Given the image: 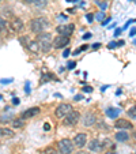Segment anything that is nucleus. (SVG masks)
I'll return each instance as SVG.
<instances>
[{"mask_svg":"<svg viewBox=\"0 0 136 154\" xmlns=\"http://www.w3.org/2000/svg\"><path fill=\"white\" fill-rule=\"evenodd\" d=\"M37 42L40 45V49L44 52H49L50 48L53 47V40L50 33H42V34H38L37 37Z\"/></svg>","mask_w":136,"mask_h":154,"instance_id":"1","label":"nucleus"},{"mask_svg":"<svg viewBox=\"0 0 136 154\" xmlns=\"http://www.w3.org/2000/svg\"><path fill=\"white\" fill-rule=\"evenodd\" d=\"M49 27V22L45 18H35L30 22V29L34 33H44V30Z\"/></svg>","mask_w":136,"mask_h":154,"instance_id":"2","label":"nucleus"},{"mask_svg":"<svg viewBox=\"0 0 136 154\" xmlns=\"http://www.w3.org/2000/svg\"><path fill=\"white\" fill-rule=\"evenodd\" d=\"M74 140H70V139H61L60 142L57 143V147H59V151L61 154H71L74 150Z\"/></svg>","mask_w":136,"mask_h":154,"instance_id":"3","label":"nucleus"},{"mask_svg":"<svg viewBox=\"0 0 136 154\" xmlns=\"http://www.w3.org/2000/svg\"><path fill=\"white\" fill-rule=\"evenodd\" d=\"M79 119H80V115H79L78 111H72L71 113H68L65 117H64V125H68V127H72V125L78 124Z\"/></svg>","mask_w":136,"mask_h":154,"instance_id":"4","label":"nucleus"},{"mask_svg":"<svg viewBox=\"0 0 136 154\" xmlns=\"http://www.w3.org/2000/svg\"><path fill=\"white\" fill-rule=\"evenodd\" d=\"M74 29H75L74 23H63V25H59V26L56 27L59 34L65 35V37H70V35L74 33Z\"/></svg>","mask_w":136,"mask_h":154,"instance_id":"5","label":"nucleus"},{"mask_svg":"<svg viewBox=\"0 0 136 154\" xmlns=\"http://www.w3.org/2000/svg\"><path fill=\"white\" fill-rule=\"evenodd\" d=\"M74 109L70 104H60L56 108V116L57 117H65L68 113H71Z\"/></svg>","mask_w":136,"mask_h":154,"instance_id":"6","label":"nucleus"},{"mask_svg":"<svg viewBox=\"0 0 136 154\" xmlns=\"http://www.w3.org/2000/svg\"><path fill=\"white\" fill-rule=\"evenodd\" d=\"M23 27H25V25H23V22H22L20 18H12L11 22H10V29H11L12 32H15V33L22 32Z\"/></svg>","mask_w":136,"mask_h":154,"instance_id":"7","label":"nucleus"},{"mask_svg":"<svg viewBox=\"0 0 136 154\" xmlns=\"http://www.w3.org/2000/svg\"><path fill=\"white\" fill-rule=\"evenodd\" d=\"M70 42V37H65V35H57L53 40V47L56 49H60V48H64L65 45H68Z\"/></svg>","mask_w":136,"mask_h":154,"instance_id":"8","label":"nucleus"},{"mask_svg":"<svg viewBox=\"0 0 136 154\" xmlns=\"http://www.w3.org/2000/svg\"><path fill=\"white\" fill-rule=\"evenodd\" d=\"M95 122H97V119L91 112H87V113L83 116V119H82V123H83L84 127H91V125L95 124Z\"/></svg>","mask_w":136,"mask_h":154,"instance_id":"9","label":"nucleus"},{"mask_svg":"<svg viewBox=\"0 0 136 154\" xmlns=\"http://www.w3.org/2000/svg\"><path fill=\"white\" fill-rule=\"evenodd\" d=\"M86 142H87L86 134H78V135H75V138H74V145H75L76 147H83V146L86 145Z\"/></svg>","mask_w":136,"mask_h":154,"instance_id":"10","label":"nucleus"},{"mask_svg":"<svg viewBox=\"0 0 136 154\" xmlns=\"http://www.w3.org/2000/svg\"><path fill=\"white\" fill-rule=\"evenodd\" d=\"M114 127H116L117 130H129V128H132V123L125 120V119H120L116 122Z\"/></svg>","mask_w":136,"mask_h":154,"instance_id":"11","label":"nucleus"},{"mask_svg":"<svg viewBox=\"0 0 136 154\" xmlns=\"http://www.w3.org/2000/svg\"><path fill=\"white\" fill-rule=\"evenodd\" d=\"M40 113V108L34 106V108H30V109H27V111H25L23 113H22V119H30V117L35 116V115Z\"/></svg>","mask_w":136,"mask_h":154,"instance_id":"12","label":"nucleus"},{"mask_svg":"<svg viewBox=\"0 0 136 154\" xmlns=\"http://www.w3.org/2000/svg\"><path fill=\"white\" fill-rule=\"evenodd\" d=\"M101 147H102V146H101V143H99L98 139H93L91 142L89 143V149L91 151H99V150H101Z\"/></svg>","mask_w":136,"mask_h":154,"instance_id":"13","label":"nucleus"},{"mask_svg":"<svg viewBox=\"0 0 136 154\" xmlns=\"http://www.w3.org/2000/svg\"><path fill=\"white\" fill-rule=\"evenodd\" d=\"M119 115H120V109H117V108H109V109H106V116L110 117V119H116Z\"/></svg>","mask_w":136,"mask_h":154,"instance_id":"14","label":"nucleus"},{"mask_svg":"<svg viewBox=\"0 0 136 154\" xmlns=\"http://www.w3.org/2000/svg\"><path fill=\"white\" fill-rule=\"evenodd\" d=\"M116 139L119 140V142H127V140L129 139V134L125 132V131H120V132L116 134Z\"/></svg>","mask_w":136,"mask_h":154,"instance_id":"15","label":"nucleus"},{"mask_svg":"<svg viewBox=\"0 0 136 154\" xmlns=\"http://www.w3.org/2000/svg\"><path fill=\"white\" fill-rule=\"evenodd\" d=\"M27 48H29L33 53H37L38 51H40V45H38L37 41H30L29 45H27Z\"/></svg>","mask_w":136,"mask_h":154,"instance_id":"16","label":"nucleus"},{"mask_svg":"<svg viewBox=\"0 0 136 154\" xmlns=\"http://www.w3.org/2000/svg\"><path fill=\"white\" fill-rule=\"evenodd\" d=\"M12 134L14 132L8 128H0V137H12Z\"/></svg>","mask_w":136,"mask_h":154,"instance_id":"17","label":"nucleus"},{"mask_svg":"<svg viewBox=\"0 0 136 154\" xmlns=\"http://www.w3.org/2000/svg\"><path fill=\"white\" fill-rule=\"evenodd\" d=\"M12 125L15 128H20V127H23V122H22V119H15V120H12Z\"/></svg>","mask_w":136,"mask_h":154,"instance_id":"18","label":"nucleus"},{"mask_svg":"<svg viewBox=\"0 0 136 154\" xmlns=\"http://www.w3.org/2000/svg\"><path fill=\"white\" fill-rule=\"evenodd\" d=\"M128 116L132 117V119H136V106H132L128 109Z\"/></svg>","mask_w":136,"mask_h":154,"instance_id":"19","label":"nucleus"},{"mask_svg":"<svg viewBox=\"0 0 136 154\" xmlns=\"http://www.w3.org/2000/svg\"><path fill=\"white\" fill-rule=\"evenodd\" d=\"M47 3H48V0H37L34 4L38 7V8H42V7L47 6Z\"/></svg>","mask_w":136,"mask_h":154,"instance_id":"20","label":"nucleus"},{"mask_svg":"<svg viewBox=\"0 0 136 154\" xmlns=\"http://www.w3.org/2000/svg\"><path fill=\"white\" fill-rule=\"evenodd\" d=\"M41 154H56V150L53 147H47Z\"/></svg>","mask_w":136,"mask_h":154,"instance_id":"21","label":"nucleus"},{"mask_svg":"<svg viewBox=\"0 0 136 154\" xmlns=\"http://www.w3.org/2000/svg\"><path fill=\"white\" fill-rule=\"evenodd\" d=\"M67 66H68V68H70V70H74V68L76 67V61H68V64H67Z\"/></svg>","mask_w":136,"mask_h":154,"instance_id":"22","label":"nucleus"},{"mask_svg":"<svg viewBox=\"0 0 136 154\" xmlns=\"http://www.w3.org/2000/svg\"><path fill=\"white\" fill-rule=\"evenodd\" d=\"M4 27H6V20H4L3 18H0V32L4 30Z\"/></svg>","mask_w":136,"mask_h":154,"instance_id":"23","label":"nucleus"},{"mask_svg":"<svg viewBox=\"0 0 136 154\" xmlns=\"http://www.w3.org/2000/svg\"><path fill=\"white\" fill-rule=\"evenodd\" d=\"M97 20H104V18H105V14L104 12H99V14H97Z\"/></svg>","mask_w":136,"mask_h":154,"instance_id":"24","label":"nucleus"},{"mask_svg":"<svg viewBox=\"0 0 136 154\" xmlns=\"http://www.w3.org/2000/svg\"><path fill=\"white\" fill-rule=\"evenodd\" d=\"M116 47H119V45H117V42H114V41L109 42V45H107V48H110V49H113V48H116Z\"/></svg>","mask_w":136,"mask_h":154,"instance_id":"25","label":"nucleus"},{"mask_svg":"<svg viewBox=\"0 0 136 154\" xmlns=\"http://www.w3.org/2000/svg\"><path fill=\"white\" fill-rule=\"evenodd\" d=\"M97 4H98V6L101 7L102 10H106V7H107V3H102V2H98Z\"/></svg>","mask_w":136,"mask_h":154,"instance_id":"26","label":"nucleus"},{"mask_svg":"<svg viewBox=\"0 0 136 154\" xmlns=\"http://www.w3.org/2000/svg\"><path fill=\"white\" fill-rule=\"evenodd\" d=\"M83 91H87V93H91V91H93V87H91V86H84V87H83Z\"/></svg>","mask_w":136,"mask_h":154,"instance_id":"27","label":"nucleus"},{"mask_svg":"<svg viewBox=\"0 0 136 154\" xmlns=\"http://www.w3.org/2000/svg\"><path fill=\"white\" fill-rule=\"evenodd\" d=\"M86 18H87V20H89V22H93V19H94V17L91 14H87Z\"/></svg>","mask_w":136,"mask_h":154,"instance_id":"28","label":"nucleus"},{"mask_svg":"<svg viewBox=\"0 0 136 154\" xmlns=\"http://www.w3.org/2000/svg\"><path fill=\"white\" fill-rule=\"evenodd\" d=\"M70 52H71V51L68 49V48H67V49H64V52H63V56H64V57H67V56L70 55Z\"/></svg>","mask_w":136,"mask_h":154,"instance_id":"29","label":"nucleus"},{"mask_svg":"<svg viewBox=\"0 0 136 154\" xmlns=\"http://www.w3.org/2000/svg\"><path fill=\"white\" fill-rule=\"evenodd\" d=\"M0 82H2V83H4V85H6V83H10V82H12V78H10V79H2Z\"/></svg>","mask_w":136,"mask_h":154,"instance_id":"30","label":"nucleus"},{"mask_svg":"<svg viewBox=\"0 0 136 154\" xmlns=\"http://www.w3.org/2000/svg\"><path fill=\"white\" fill-rule=\"evenodd\" d=\"M109 22H110V17H109V18H106V19H104V20H102V25H104V26H105V25H107V23H109Z\"/></svg>","mask_w":136,"mask_h":154,"instance_id":"31","label":"nucleus"},{"mask_svg":"<svg viewBox=\"0 0 136 154\" xmlns=\"http://www.w3.org/2000/svg\"><path fill=\"white\" fill-rule=\"evenodd\" d=\"M44 130H45V131H49L50 130V125L48 124V123H45V124H44Z\"/></svg>","mask_w":136,"mask_h":154,"instance_id":"32","label":"nucleus"},{"mask_svg":"<svg viewBox=\"0 0 136 154\" xmlns=\"http://www.w3.org/2000/svg\"><path fill=\"white\" fill-rule=\"evenodd\" d=\"M25 91H26L27 94L30 93V85H29V82H27V83H26V89H25Z\"/></svg>","mask_w":136,"mask_h":154,"instance_id":"33","label":"nucleus"},{"mask_svg":"<svg viewBox=\"0 0 136 154\" xmlns=\"http://www.w3.org/2000/svg\"><path fill=\"white\" fill-rule=\"evenodd\" d=\"M82 98H83V96H82V94H78V96H75V101H80Z\"/></svg>","mask_w":136,"mask_h":154,"instance_id":"34","label":"nucleus"},{"mask_svg":"<svg viewBox=\"0 0 136 154\" xmlns=\"http://www.w3.org/2000/svg\"><path fill=\"white\" fill-rule=\"evenodd\" d=\"M121 32H122L121 29H116V32H114V35H116V37H117V35H120V34H121Z\"/></svg>","mask_w":136,"mask_h":154,"instance_id":"35","label":"nucleus"},{"mask_svg":"<svg viewBox=\"0 0 136 154\" xmlns=\"http://www.w3.org/2000/svg\"><path fill=\"white\" fill-rule=\"evenodd\" d=\"M136 34V29H131V32H129V35L132 37V35H135Z\"/></svg>","mask_w":136,"mask_h":154,"instance_id":"36","label":"nucleus"},{"mask_svg":"<svg viewBox=\"0 0 136 154\" xmlns=\"http://www.w3.org/2000/svg\"><path fill=\"white\" fill-rule=\"evenodd\" d=\"M99 47H101V44H99V42L93 44V48H94V49H97V48H99Z\"/></svg>","mask_w":136,"mask_h":154,"instance_id":"37","label":"nucleus"},{"mask_svg":"<svg viewBox=\"0 0 136 154\" xmlns=\"http://www.w3.org/2000/svg\"><path fill=\"white\" fill-rule=\"evenodd\" d=\"M124 44H125V42H124V40H120L119 42H117V45H119V47H122Z\"/></svg>","mask_w":136,"mask_h":154,"instance_id":"38","label":"nucleus"},{"mask_svg":"<svg viewBox=\"0 0 136 154\" xmlns=\"http://www.w3.org/2000/svg\"><path fill=\"white\" fill-rule=\"evenodd\" d=\"M12 104H14V105H18V104H19V100H18V98H14V100H12Z\"/></svg>","mask_w":136,"mask_h":154,"instance_id":"39","label":"nucleus"},{"mask_svg":"<svg viewBox=\"0 0 136 154\" xmlns=\"http://www.w3.org/2000/svg\"><path fill=\"white\" fill-rule=\"evenodd\" d=\"M90 37H91V34H90V33H86V34L83 35V38H84V40H87V38H90Z\"/></svg>","mask_w":136,"mask_h":154,"instance_id":"40","label":"nucleus"},{"mask_svg":"<svg viewBox=\"0 0 136 154\" xmlns=\"http://www.w3.org/2000/svg\"><path fill=\"white\" fill-rule=\"evenodd\" d=\"M25 2H26V3H35L37 0H25Z\"/></svg>","mask_w":136,"mask_h":154,"instance_id":"41","label":"nucleus"},{"mask_svg":"<svg viewBox=\"0 0 136 154\" xmlns=\"http://www.w3.org/2000/svg\"><path fill=\"white\" fill-rule=\"evenodd\" d=\"M87 49V45H83V47L80 48V51H86Z\"/></svg>","mask_w":136,"mask_h":154,"instance_id":"42","label":"nucleus"},{"mask_svg":"<svg viewBox=\"0 0 136 154\" xmlns=\"http://www.w3.org/2000/svg\"><path fill=\"white\" fill-rule=\"evenodd\" d=\"M98 2H102V3H106L107 0H95V3H98Z\"/></svg>","mask_w":136,"mask_h":154,"instance_id":"43","label":"nucleus"},{"mask_svg":"<svg viewBox=\"0 0 136 154\" xmlns=\"http://www.w3.org/2000/svg\"><path fill=\"white\" fill-rule=\"evenodd\" d=\"M76 154H87V153H84V151H79V153H76Z\"/></svg>","mask_w":136,"mask_h":154,"instance_id":"44","label":"nucleus"},{"mask_svg":"<svg viewBox=\"0 0 136 154\" xmlns=\"http://www.w3.org/2000/svg\"><path fill=\"white\" fill-rule=\"evenodd\" d=\"M105 154H114V153H112V151H107V153H105Z\"/></svg>","mask_w":136,"mask_h":154,"instance_id":"45","label":"nucleus"},{"mask_svg":"<svg viewBox=\"0 0 136 154\" xmlns=\"http://www.w3.org/2000/svg\"><path fill=\"white\" fill-rule=\"evenodd\" d=\"M2 98H3V97H2V96H0V100H2Z\"/></svg>","mask_w":136,"mask_h":154,"instance_id":"46","label":"nucleus"},{"mask_svg":"<svg viewBox=\"0 0 136 154\" xmlns=\"http://www.w3.org/2000/svg\"><path fill=\"white\" fill-rule=\"evenodd\" d=\"M135 20H136V19H135Z\"/></svg>","mask_w":136,"mask_h":154,"instance_id":"47","label":"nucleus"},{"mask_svg":"<svg viewBox=\"0 0 136 154\" xmlns=\"http://www.w3.org/2000/svg\"><path fill=\"white\" fill-rule=\"evenodd\" d=\"M135 154H136V153H135Z\"/></svg>","mask_w":136,"mask_h":154,"instance_id":"48","label":"nucleus"}]
</instances>
